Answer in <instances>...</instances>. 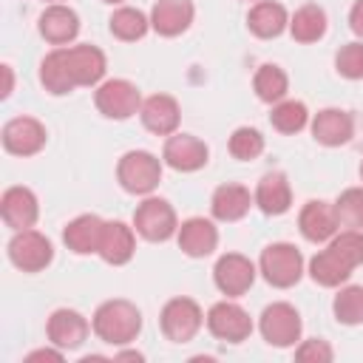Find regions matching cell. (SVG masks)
I'll return each instance as SVG.
<instances>
[{"instance_id":"6da1fadb","label":"cell","mask_w":363,"mask_h":363,"mask_svg":"<svg viewBox=\"0 0 363 363\" xmlns=\"http://www.w3.org/2000/svg\"><path fill=\"white\" fill-rule=\"evenodd\" d=\"M91 326H94V335L102 343L128 346L142 332V312L130 301L113 298V301H105V303L96 306V312L91 318Z\"/></svg>"},{"instance_id":"7a4b0ae2","label":"cell","mask_w":363,"mask_h":363,"mask_svg":"<svg viewBox=\"0 0 363 363\" xmlns=\"http://www.w3.org/2000/svg\"><path fill=\"white\" fill-rule=\"evenodd\" d=\"M258 272L264 275V281L275 289H289L301 281L303 275V255L295 244L289 241H275L269 244L261 258H258Z\"/></svg>"},{"instance_id":"3957f363","label":"cell","mask_w":363,"mask_h":363,"mask_svg":"<svg viewBox=\"0 0 363 363\" xmlns=\"http://www.w3.org/2000/svg\"><path fill=\"white\" fill-rule=\"evenodd\" d=\"M116 182L125 193L150 196L162 182V162L150 150H128L116 164Z\"/></svg>"},{"instance_id":"277c9868","label":"cell","mask_w":363,"mask_h":363,"mask_svg":"<svg viewBox=\"0 0 363 363\" xmlns=\"http://www.w3.org/2000/svg\"><path fill=\"white\" fill-rule=\"evenodd\" d=\"M258 329H261V337L275 346V349H289L301 340V315L292 303L286 301H275L269 306H264L261 312V320H258Z\"/></svg>"},{"instance_id":"5b68a950","label":"cell","mask_w":363,"mask_h":363,"mask_svg":"<svg viewBox=\"0 0 363 363\" xmlns=\"http://www.w3.org/2000/svg\"><path fill=\"white\" fill-rule=\"evenodd\" d=\"M133 230L145 238V241H167L179 233V221H176V210L170 207V201L159 199V196H145V201L133 210Z\"/></svg>"},{"instance_id":"8992f818","label":"cell","mask_w":363,"mask_h":363,"mask_svg":"<svg viewBox=\"0 0 363 363\" xmlns=\"http://www.w3.org/2000/svg\"><path fill=\"white\" fill-rule=\"evenodd\" d=\"M159 326L164 332L167 340L173 343H187L199 335V329L204 326V315H201V306L193 301V298H170L164 306H162V315H159Z\"/></svg>"},{"instance_id":"52a82bcc","label":"cell","mask_w":363,"mask_h":363,"mask_svg":"<svg viewBox=\"0 0 363 363\" xmlns=\"http://www.w3.org/2000/svg\"><path fill=\"white\" fill-rule=\"evenodd\" d=\"M9 261L23 272H43L54 261V247L40 230H14L9 241Z\"/></svg>"},{"instance_id":"ba28073f","label":"cell","mask_w":363,"mask_h":363,"mask_svg":"<svg viewBox=\"0 0 363 363\" xmlns=\"http://www.w3.org/2000/svg\"><path fill=\"white\" fill-rule=\"evenodd\" d=\"M204 323L210 329L213 337L224 340V343H244L252 335V318L244 306H238L235 301H218L207 309Z\"/></svg>"},{"instance_id":"9c48e42d","label":"cell","mask_w":363,"mask_h":363,"mask_svg":"<svg viewBox=\"0 0 363 363\" xmlns=\"http://www.w3.org/2000/svg\"><path fill=\"white\" fill-rule=\"evenodd\" d=\"M96 111L108 119H130L142 108V94L130 79H105L96 85L94 94Z\"/></svg>"},{"instance_id":"30bf717a","label":"cell","mask_w":363,"mask_h":363,"mask_svg":"<svg viewBox=\"0 0 363 363\" xmlns=\"http://www.w3.org/2000/svg\"><path fill=\"white\" fill-rule=\"evenodd\" d=\"M255 264L241 252H224L213 267L216 289L227 298H241L255 284Z\"/></svg>"},{"instance_id":"8fae6325","label":"cell","mask_w":363,"mask_h":363,"mask_svg":"<svg viewBox=\"0 0 363 363\" xmlns=\"http://www.w3.org/2000/svg\"><path fill=\"white\" fill-rule=\"evenodd\" d=\"M207 159H210V147L193 133L167 136L164 150H162V162L179 173H196L207 164Z\"/></svg>"},{"instance_id":"7c38bea8","label":"cell","mask_w":363,"mask_h":363,"mask_svg":"<svg viewBox=\"0 0 363 363\" xmlns=\"http://www.w3.org/2000/svg\"><path fill=\"white\" fill-rule=\"evenodd\" d=\"M3 147L14 156H34L45 147V125L34 116H14L3 125Z\"/></svg>"},{"instance_id":"4fadbf2b","label":"cell","mask_w":363,"mask_h":363,"mask_svg":"<svg viewBox=\"0 0 363 363\" xmlns=\"http://www.w3.org/2000/svg\"><path fill=\"white\" fill-rule=\"evenodd\" d=\"M298 230L306 241L312 244H329L335 238V233L340 230V221H337V213H335V204L329 201H320V199H312L301 207L298 213Z\"/></svg>"},{"instance_id":"5bb4252c","label":"cell","mask_w":363,"mask_h":363,"mask_svg":"<svg viewBox=\"0 0 363 363\" xmlns=\"http://www.w3.org/2000/svg\"><path fill=\"white\" fill-rule=\"evenodd\" d=\"M94 326L88 323L85 315H79L77 309H54L48 323H45V335H48V343L51 346H60L62 352L68 349H79L85 340H88V332Z\"/></svg>"},{"instance_id":"9a60e30c","label":"cell","mask_w":363,"mask_h":363,"mask_svg":"<svg viewBox=\"0 0 363 363\" xmlns=\"http://www.w3.org/2000/svg\"><path fill=\"white\" fill-rule=\"evenodd\" d=\"M62 51H65L68 71H71L77 88H88V85H99L102 82L108 60L96 45L79 43V45H62Z\"/></svg>"},{"instance_id":"2e32d148","label":"cell","mask_w":363,"mask_h":363,"mask_svg":"<svg viewBox=\"0 0 363 363\" xmlns=\"http://www.w3.org/2000/svg\"><path fill=\"white\" fill-rule=\"evenodd\" d=\"M139 119H142V125L150 133H156V136H173L179 130L182 111H179V102L170 94H153V96L142 99Z\"/></svg>"},{"instance_id":"e0dca14e","label":"cell","mask_w":363,"mask_h":363,"mask_svg":"<svg viewBox=\"0 0 363 363\" xmlns=\"http://www.w3.org/2000/svg\"><path fill=\"white\" fill-rule=\"evenodd\" d=\"M309 128H312V136L318 145L323 147H340L352 139L354 133V119L349 111H340V108H323L318 111L312 119H309Z\"/></svg>"},{"instance_id":"ac0fdd59","label":"cell","mask_w":363,"mask_h":363,"mask_svg":"<svg viewBox=\"0 0 363 363\" xmlns=\"http://www.w3.org/2000/svg\"><path fill=\"white\" fill-rule=\"evenodd\" d=\"M196 17L193 0H156L150 9V28L162 37H179Z\"/></svg>"},{"instance_id":"d6986e66","label":"cell","mask_w":363,"mask_h":363,"mask_svg":"<svg viewBox=\"0 0 363 363\" xmlns=\"http://www.w3.org/2000/svg\"><path fill=\"white\" fill-rule=\"evenodd\" d=\"M40 34H43V40L51 43L54 48L74 43L77 34H79V14H77L71 6L51 3V6L40 14Z\"/></svg>"},{"instance_id":"ffe728a7","label":"cell","mask_w":363,"mask_h":363,"mask_svg":"<svg viewBox=\"0 0 363 363\" xmlns=\"http://www.w3.org/2000/svg\"><path fill=\"white\" fill-rule=\"evenodd\" d=\"M252 196H255V207L264 216H284L292 207V187H289L286 173H281V170L264 173L255 184Z\"/></svg>"},{"instance_id":"44dd1931","label":"cell","mask_w":363,"mask_h":363,"mask_svg":"<svg viewBox=\"0 0 363 363\" xmlns=\"http://www.w3.org/2000/svg\"><path fill=\"white\" fill-rule=\"evenodd\" d=\"M0 216L11 230H28L34 227L37 216H40V204L34 190L28 187H9L0 196Z\"/></svg>"},{"instance_id":"7402d4cb","label":"cell","mask_w":363,"mask_h":363,"mask_svg":"<svg viewBox=\"0 0 363 363\" xmlns=\"http://www.w3.org/2000/svg\"><path fill=\"white\" fill-rule=\"evenodd\" d=\"M176 241H179V250L190 258H204L216 250L218 244V230L210 218H201V216H193L187 221L179 224V233H176Z\"/></svg>"},{"instance_id":"603a6c76","label":"cell","mask_w":363,"mask_h":363,"mask_svg":"<svg viewBox=\"0 0 363 363\" xmlns=\"http://www.w3.org/2000/svg\"><path fill=\"white\" fill-rule=\"evenodd\" d=\"M136 252V230L128 227L125 221H105V230H102V241H99V258L105 264H113V267H122L133 258Z\"/></svg>"},{"instance_id":"cb8c5ba5","label":"cell","mask_w":363,"mask_h":363,"mask_svg":"<svg viewBox=\"0 0 363 363\" xmlns=\"http://www.w3.org/2000/svg\"><path fill=\"white\" fill-rule=\"evenodd\" d=\"M255 204V196L244 187V184H235V182H227V184H218L213 190V199H210V213L213 218L218 221H238L250 213V207Z\"/></svg>"},{"instance_id":"d4e9b609","label":"cell","mask_w":363,"mask_h":363,"mask_svg":"<svg viewBox=\"0 0 363 363\" xmlns=\"http://www.w3.org/2000/svg\"><path fill=\"white\" fill-rule=\"evenodd\" d=\"M102 230L105 221L94 213H82L77 218H71L62 230V241L71 252L77 255H88V252H99V241H102Z\"/></svg>"},{"instance_id":"484cf974","label":"cell","mask_w":363,"mask_h":363,"mask_svg":"<svg viewBox=\"0 0 363 363\" xmlns=\"http://www.w3.org/2000/svg\"><path fill=\"white\" fill-rule=\"evenodd\" d=\"M247 28L261 37V40H272L281 37L289 28V14L286 6L278 0H258L250 11H247Z\"/></svg>"},{"instance_id":"4316f807","label":"cell","mask_w":363,"mask_h":363,"mask_svg":"<svg viewBox=\"0 0 363 363\" xmlns=\"http://www.w3.org/2000/svg\"><path fill=\"white\" fill-rule=\"evenodd\" d=\"M306 272H309V278H312L315 284L332 289V286H340L343 281H349V275L354 272V267L346 264V261L326 244V250H320V252H315V255L309 258Z\"/></svg>"},{"instance_id":"83f0119b","label":"cell","mask_w":363,"mask_h":363,"mask_svg":"<svg viewBox=\"0 0 363 363\" xmlns=\"http://www.w3.org/2000/svg\"><path fill=\"white\" fill-rule=\"evenodd\" d=\"M40 82H43L45 91L54 94V96H65V94H71V91L77 88V85H74V77H71V71H68V60H65L62 45H60V48H51V51L43 57V62H40Z\"/></svg>"},{"instance_id":"f1b7e54d","label":"cell","mask_w":363,"mask_h":363,"mask_svg":"<svg viewBox=\"0 0 363 363\" xmlns=\"http://www.w3.org/2000/svg\"><path fill=\"white\" fill-rule=\"evenodd\" d=\"M326 26H329L326 11L318 3H306L289 17V34H292L295 43H303V45L318 43L326 34Z\"/></svg>"},{"instance_id":"f546056e","label":"cell","mask_w":363,"mask_h":363,"mask_svg":"<svg viewBox=\"0 0 363 363\" xmlns=\"http://www.w3.org/2000/svg\"><path fill=\"white\" fill-rule=\"evenodd\" d=\"M252 88H255V96L267 105H275L281 99H286V91H289V77L281 65L275 62H264L255 77H252Z\"/></svg>"},{"instance_id":"4dcf8cb0","label":"cell","mask_w":363,"mask_h":363,"mask_svg":"<svg viewBox=\"0 0 363 363\" xmlns=\"http://www.w3.org/2000/svg\"><path fill=\"white\" fill-rule=\"evenodd\" d=\"M108 28H111V34H113L116 40H122V43H136V40H142V37L147 34L150 17H147L145 11H139V9H133V6H119V9L111 14Z\"/></svg>"},{"instance_id":"1f68e13d","label":"cell","mask_w":363,"mask_h":363,"mask_svg":"<svg viewBox=\"0 0 363 363\" xmlns=\"http://www.w3.org/2000/svg\"><path fill=\"white\" fill-rule=\"evenodd\" d=\"M269 125L284 133V136H292V133H301L306 125H309V111L301 99H281L272 105V113H269Z\"/></svg>"},{"instance_id":"d6a6232c","label":"cell","mask_w":363,"mask_h":363,"mask_svg":"<svg viewBox=\"0 0 363 363\" xmlns=\"http://www.w3.org/2000/svg\"><path fill=\"white\" fill-rule=\"evenodd\" d=\"M332 312H335L337 323H343V326H360L363 323V286L360 284L343 286L335 295V301H332Z\"/></svg>"},{"instance_id":"836d02e7","label":"cell","mask_w":363,"mask_h":363,"mask_svg":"<svg viewBox=\"0 0 363 363\" xmlns=\"http://www.w3.org/2000/svg\"><path fill=\"white\" fill-rule=\"evenodd\" d=\"M335 213L340 230H363V187H349L337 196Z\"/></svg>"},{"instance_id":"e575fe53","label":"cell","mask_w":363,"mask_h":363,"mask_svg":"<svg viewBox=\"0 0 363 363\" xmlns=\"http://www.w3.org/2000/svg\"><path fill=\"white\" fill-rule=\"evenodd\" d=\"M230 153L238 159V162H252L264 153V136L258 128H250V125H241L233 130L230 136Z\"/></svg>"},{"instance_id":"d590c367","label":"cell","mask_w":363,"mask_h":363,"mask_svg":"<svg viewBox=\"0 0 363 363\" xmlns=\"http://www.w3.org/2000/svg\"><path fill=\"white\" fill-rule=\"evenodd\" d=\"M329 247L354 269L363 264V230H337Z\"/></svg>"},{"instance_id":"8d00e7d4","label":"cell","mask_w":363,"mask_h":363,"mask_svg":"<svg viewBox=\"0 0 363 363\" xmlns=\"http://www.w3.org/2000/svg\"><path fill=\"white\" fill-rule=\"evenodd\" d=\"M335 68L343 79H363V43H346L335 54Z\"/></svg>"},{"instance_id":"74e56055","label":"cell","mask_w":363,"mask_h":363,"mask_svg":"<svg viewBox=\"0 0 363 363\" xmlns=\"http://www.w3.org/2000/svg\"><path fill=\"white\" fill-rule=\"evenodd\" d=\"M332 357H335V352L323 337H309L295 349V360H301V363H329Z\"/></svg>"},{"instance_id":"f35d334b","label":"cell","mask_w":363,"mask_h":363,"mask_svg":"<svg viewBox=\"0 0 363 363\" xmlns=\"http://www.w3.org/2000/svg\"><path fill=\"white\" fill-rule=\"evenodd\" d=\"M349 28L363 37V0H354V6L349 9Z\"/></svg>"},{"instance_id":"ab89813d","label":"cell","mask_w":363,"mask_h":363,"mask_svg":"<svg viewBox=\"0 0 363 363\" xmlns=\"http://www.w3.org/2000/svg\"><path fill=\"white\" fill-rule=\"evenodd\" d=\"M34 360H54V363H60L62 360V349L54 346V349H37V352L26 354V363H34Z\"/></svg>"},{"instance_id":"60d3db41","label":"cell","mask_w":363,"mask_h":363,"mask_svg":"<svg viewBox=\"0 0 363 363\" xmlns=\"http://www.w3.org/2000/svg\"><path fill=\"white\" fill-rule=\"evenodd\" d=\"M113 360H136V363H142L145 354H142V352H133V349H125V352H116Z\"/></svg>"},{"instance_id":"b9f144b4","label":"cell","mask_w":363,"mask_h":363,"mask_svg":"<svg viewBox=\"0 0 363 363\" xmlns=\"http://www.w3.org/2000/svg\"><path fill=\"white\" fill-rule=\"evenodd\" d=\"M3 74H6V85H3V96L11 94V65H3Z\"/></svg>"},{"instance_id":"7bdbcfd3","label":"cell","mask_w":363,"mask_h":363,"mask_svg":"<svg viewBox=\"0 0 363 363\" xmlns=\"http://www.w3.org/2000/svg\"><path fill=\"white\" fill-rule=\"evenodd\" d=\"M360 179H363V162H360Z\"/></svg>"},{"instance_id":"ee69618b","label":"cell","mask_w":363,"mask_h":363,"mask_svg":"<svg viewBox=\"0 0 363 363\" xmlns=\"http://www.w3.org/2000/svg\"><path fill=\"white\" fill-rule=\"evenodd\" d=\"M105 3H122V0H105Z\"/></svg>"},{"instance_id":"f6af8a7d","label":"cell","mask_w":363,"mask_h":363,"mask_svg":"<svg viewBox=\"0 0 363 363\" xmlns=\"http://www.w3.org/2000/svg\"><path fill=\"white\" fill-rule=\"evenodd\" d=\"M48 3H62V0H48Z\"/></svg>"}]
</instances>
